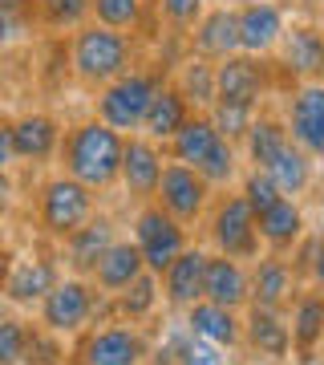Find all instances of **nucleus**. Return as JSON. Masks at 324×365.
Here are the masks:
<instances>
[{"instance_id":"1","label":"nucleus","mask_w":324,"mask_h":365,"mask_svg":"<svg viewBox=\"0 0 324 365\" xmlns=\"http://www.w3.org/2000/svg\"><path fill=\"white\" fill-rule=\"evenodd\" d=\"M122 143H126V134L110 130L98 118H85V122H78V126H69L61 134L57 163H61V170L69 179H78L81 187H90L98 195V191H110L117 182Z\"/></svg>"},{"instance_id":"2","label":"nucleus","mask_w":324,"mask_h":365,"mask_svg":"<svg viewBox=\"0 0 324 365\" xmlns=\"http://www.w3.org/2000/svg\"><path fill=\"white\" fill-rule=\"evenodd\" d=\"M69 69L81 86L102 90L114 78H122L126 69H134V37L105 29L98 21H85L69 37Z\"/></svg>"},{"instance_id":"3","label":"nucleus","mask_w":324,"mask_h":365,"mask_svg":"<svg viewBox=\"0 0 324 365\" xmlns=\"http://www.w3.org/2000/svg\"><path fill=\"white\" fill-rule=\"evenodd\" d=\"M162 69H126L122 78H114L110 86L98 90V102H93V118L105 122L110 130L117 134H138L146 118V106L162 86Z\"/></svg>"},{"instance_id":"4","label":"nucleus","mask_w":324,"mask_h":365,"mask_svg":"<svg viewBox=\"0 0 324 365\" xmlns=\"http://www.w3.org/2000/svg\"><path fill=\"white\" fill-rule=\"evenodd\" d=\"M93 211H98V195H93L90 187H81L78 179H69V175H49V179L41 182L37 191V227L41 235H49L61 244L69 232H78L81 223L90 220Z\"/></svg>"},{"instance_id":"5","label":"nucleus","mask_w":324,"mask_h":365,"mask_svg":"<svg viewBox=\"0 0 324 365\" xmlns=\"http://www.w3.org/2000/svg\"><path fill=\"white\" fill-rule=\"evenodd\" d=\"M37 309H41V329H49L53 337H73V333H81L98 317L102 292L85 276H61L45 292V300H41Z\"/></svg>"},{"instance_id":"6","label":"nucleus","mask_w":324,"mask_h":365,"mask_svg":"<svg viewBox=\"0 0 324 365\" xmlns=\"http://www.w3.org/2000/svg\"><path fill=\"white\" fill-rule=\"evenodd\" d=\"M134 248L142 252L146 272L162 276L167 264L187 248V227L179 220H170L158 203H142V211L134 215Z\"/></svg>"},{"instance_id":"7","label":"nucleus","mask_w":324,"mask_h":365,"mask_svg":"<svg viewBox=\"0 0 324 365\" xmlns=\"http://www.w3.org/2000/svg\"><path fill=\"white\" fill-rule=\"evenodd\" d=\"M150 203H158L170 220H179L182 227H187V223L203 220V211H207V203H211V187L194 167H182V163H170L167 158V163H162L158 191H155Z\"/></svg>"},{"instance_id":"8","label":"nucleus","mask_w":324,"mask_h":365,"mask_svg":"<svg viewBox=\"0 0 324 365\" xmlns=\"http://www.w3.org/2000/svg\"><path fill=\"white\" fill-rule=\"evenodd\" d=\"M211 240L219 256L231 260H256L259 256V232H256V211L244 203V195H223L211 211Z\"/></svg>"},{"instance_id":"9","label":"nucleus","mask_w":324,"mask_h":365,"mask_svg":"<svg viewBox=\"0 0 324 365\" xmlns=\"http://www.w3.org/2000/svg\"><path fill=\"white\" fill-rule=\"evenodd\" d=\"M162 163H167V150H162L158 143H150L146 134H126V143H122L117 182L126 187L130 199L150 203L155 191H158V179H162Z\"/></svg>"},{"instance_id":"10","label":"nucleus","mask_w":324,"mask_h":365,"mask_svg":"<svg viewBox=\"0 0 324 365\" xmlns=\"http://www.w3.org/2000/svg\"><path fill=\"white\" fill-rule=\"evenodd\" d=\"M284 130L308 158H324V81H304L288 98Z\"/></svg>"},{"instance_id":"11","label":"nucleus","mask_w":324,"mask_h":365,"mask_svg":"<svg viewBox=\"0 0 324 365\" xmlns=\"http://www.w3.org/2000/svg\"><path fill=\"white\" fill-rule=\"evenodd\" d=\"M81 365H142L146 361V337L130 321L93 329L78 349Z\"/></svg>"},{"instance_id":"12","label":"nucleus","mask_w":324,"mask_h":365,"mask_svg":"<svg viewBox=\"0 0 324 365\" xmlns=\"http://www.w3.org/2000/svg\"><path fill=\"white\" fill-rule=\"evenodd\" d=\"M263 90H268V69L259 66V57H251V53H231V57L215 61V98L259 110Z\"/></svg>"},{"instance_id":"13","label":"nucleus","mask_w":324,"mask_h":365,"mask_svg":"<svg viewBox=\"0 0 324 365\" xmlns=\"http://www.w3.org/2000/svg\"><path fill=\"white\" fill-rule=\"evenodd\" d=\"M117 240V223L105 211H93L90 220L81 223L78 232H69L61 240V260L73 276H90L93 264L102 260V252Z\"/></svg>"},{"instance_id":"14","label":"nucleus","mask_w":324,"mask_h":365,"mask_svg":"<svg viewBox=\"0 0 324 365\" xmlns=\"http://www.w3.org/2000/svg\"><path fill=\"white\" fill-rule=\"evenodd\" d=\"M235 25H239V53L263 57L280 45L288 21L284 9L272 4V0H247L244 9H235Z\"/></svg>"},{"instance_id":"15","label":"nucleus","mask_w":324,"mask_h":365,"mask_svg":"<svg viewBox=\"0 0 324 365\" xmlns=\"http://www.w3.org/2000/svg\"><path fill=\"white\" fill-rule=\"evenodd\" d=\"M9 126H13L16 163H49V158H57L65 126L49 114V110H28V114L13 118Z\"/></svg>"},{"instance_id":"16","label":"nucleus","mask_w":324,"mask_h":365,"mask_svg":"<svg viewBox=\"0 0 324 365\" xmlns=\"http://www.w3.org/2000/svg\"><path fill=\"white\" fill-rule=\"evenodd\" d=\"M57 280H61V264L53 260V256H21V260H13V272L4 280L0 297L9 300V304H16V309H33V304L45 300V292Z\"/></svg>"},{"instance_id":"17","label":"nucleus","mask_w":324,"mask_h":365,"mask_svg":"<svg viewBox=\"0 0 324 365\" xmlns=\"http://www.w3.org/2000/svg\"><path fill=\"white\" fill-rule=\"evenodd\" d=\"M247 284H251V292H247V304H259V309H280L284 313L288 304H292V297H296V268L284 260V256H263V260H256V268L247 272Z\"/></svg>"},{"instance_id":"18","label":"nucleus","mask_w":324,"mask_h":365,"mask_svg":"<svg viewBox=\"0 0 324 365\" xmlns=\"http://www.w3.org/2000/svg\"><path fill=\"white\" fill-rule=\"evenodd\" d=\"M280 66L300 81H324V33L316 25H292L280 37Z\"/></svg>"},{"instance_id":"19","label":"nucleus","mask_w":324,"mask_h":365,"mask_svg":"<svg viewBox=\"0 0 324 365\" xmlns=\"http://www.w3.org/2000/svg\"><path fill=\"white\" fill-rule=\"evenodd\" d=\"M203 268H207V252L191 248V244L167 264V272L158 276V288L170 309H191L194 300H203Z\"/></svg>"},{"instance_id":"20","label":"nucleus","mask_w":324,"mask_h":365,"mask_svg":"<svg viewBox=\"0 0 324 365\" xmlns=\"http://www.w3.org/2000/svg\"><path fill=\"white\" fill-rule=\"evenodd\" d=\"M146 272L142 264V252L134 248V240H114L110 248L102 252V260L93 264V272L85 276L102 297H117L126 284H134L138 276Z\"/></svg>"},{"instance_id":"21","label":"nucleus","mask_w":324,"mask_h":365,"mask_svg":"<svg viewBox=\"0 0 324 365\" xmlns=\"http://www.w3.org/2000/svg\"><path fill=\"white\" fill-rule=\"evenodd\" d=\"M191 33V53L203 61H223L239 53V25H235V9H211L194 21Z\"/></svg>"},{"instance_id":"22","label":"nucleus","mask_w":324,"mask_h":365,"mask_svg":"<svg viewBox=\"0 0 324 365\" xmlns=\"http://www.w3.org/2000/svg\"><path fill=\"white\" fill-rule=\"evenodd\" d=\"M247 268L244 260H231V256H207V268H203V300H215L223 309L239 313L247 304Z\"/></svg>"},{"instance_id":"23","label":"nucleus","mask_w":324,"mask_h":365,"mask_svg":"<svg viewBox=\"0 0 324 365\" xmlns=\"http://www.w3.org/2000/svg\"><path fill=\"white\" fill-rule=\"evenodd\" d=\"M244 341L251 345V353L259 357H288L292 353V333H288V317L280 309H259L247 304V321H244Z\"/></svg>"},{"instance_id":"24","label":"nucleus","mask_w":324,"mask_h":365,"mask_svg":"<svg viewBox=\"0 0 324 365\" xmlns=\"http://www.w3.org/2000/svg\"><path fill=\"white\" fill-rule=\"evenodd\" d=\"M256 232H259V244H268L276 256H284L300 244V235H304V211H300L296 199L280 195L268 211H259L256 215Z\"/></svg>"},{"instance_id":"25","label":"nucleus","mask_w":324,"mask_h":365,"mask_svg":"<svg viewBox=\"0 0 324 365\" xmlns=\"http://www.w3.org/2000/svg\"><path fill=\"white\" fill-rule=\"evenodd\" d=\"M182 313H187V333L211 341L219 349H235L244 341V321L231 309L215 304V300H194L191 309H182Z\"/></svg>"},{"instance_id":"26","label":"nucleus","mask_w":324,"mask_h":365,"mask_svg":"<svg viewBox=\"0 0 324 365\" xmlns=\"http://www.w3.org/2000/svg\"><path fill=\"white\" fill-rule=\"evenodd\" d=\"M194 110L187 106V98L174 90V81H162L158 93L150 98V106H146V118H142V126H138V134H146V138L158 143V146H167L170 138H174V130H179Z\"/></svg>"},{"instance_id":"27","label":"nucleus","mask_w":324,"mask_h":365,"mask_svg":"<svg viewBox=\"0 0 324 365\" xmlns=\"http://www.w3.org/2000/svg\"><path fill=\"white\" fill-rule=\"evenodd\" d=\"M215 143H219V130L211 126V118H207V114H191V118L179 126V130H174V138H170L162 150H167L170 163L199 167V163L211 155V146H215Z\"/></svg>"},{"instance_id":"28","label":"nucleus","mask_w":324,"mask_h":365,"mask_svg":"<svg viewBox=\"0 0 324 365\" xmlns=\"http://www.w3.org/2000/svg\"><path fill=\"white\" fill-rule=\"evenodd\" d=\"M288 333H292V349L308 361L316 345L324 341V292H300L296 304H292Z\"/></svg>"},{"instance_id":"29","label":"nucleus","mask_w":324,"mask_h":365,"mask_svg":"<svg viewBox=\"0 0 324 365\" xmlns=\"http://www.w3.org/2000/svg\"><path fill=\"white\" fill-rule=\"evenodd\" d=\"M312 163H316V158H308L296 143H292V138H288V146L263 170L272 175V182H276V191H280V195L296 199V195H304V191L312 187Z\"/></svg>"},{"instance_id":"30","label":"nucleus","mask_w":324,"mask_h":365,"mask_svg":"<svg viewBox=\"0 0 324 365\" xmlns=\"http://www.w3.org/2000/svg\"><path fill=\"white\" fill-rule=\"evenodd\" d=\"M174 90L187 98L194 114H207L215 106V61H203V57H187L179 66V78H174Z\"/></svg>"},{"instance_id":"31","label":"nucleus","mask_w":324,"mask_h":365,"mask_svg":"<svg viewBox=\"0 0 324 365\" xmlns=\"http://www.w3.org/2000/svg\"><path fill=\"white\" fill-rule=\"evenodd\" d=\"M284 146H288V130H284L280 118H272V114L251 118V126H247V134H244V150H247V163H251V167L263 170Z\"/></svg>"},{"instance_id":"32","label":"nucleus","mask_w":324,"mask_h":365,"mask_svg":"<svg viewBox=\"0 0 324 365\" xmlns=\"http://www.w3.org/2000/svg\"><path fill=\"white\" fill-rule=\"evenodd\" d=\"M90 4L93 0H33V13H37L41 29L53 33H73L90 21Z\"/></svg>"},{"instance_id":"33","label":"nucleus","mask_w":324,"mask_h":365,"mask_svg":"<svg viewBox=\"0 0 324 365\" xmlns=\"http://www.w3.org/2000/svg\"><path fill=\"white\" fill-rule=\"evenodd\" d=\"M158 297H162V292H158V276L155 272H142L134 284H126L114 297V309H117V317H126L130 325H134V321H142V317L155 313Z\"/></svg>"},{"instance_id":"34","label":"nucleus","mask_w":324,"mask_h":365,"mask_svg":"<svg viewBox=\"0 0 324 365\" xmlns=\"http://www.w3.org/2000/svg\"><path fill=\"white\" fill-rule=\"evenodd\" d=\"M90 21L117 33H134L146 21V0H93L90 4Z\"/></svg>"},{"instance_id":"35","label":"nucleus","mask_w":324,"mask_h":365,"mask_svg":"<svg viewBox=\"0 0 324 365\" xmlns=\"http://www.w3.org/2000/svg\"><path fill=\"white\" fill-rule=\"evenodd\" d=\"M207 118H211V126L219 130V138H227V143H244V134H247V126H251L256 110H251V106L215 98V106L207 110Z\"/></svg>"},{"instance_id":"36","label":"nucleus","mask_w":324,"mask_h":365,"mask_svg":"<svg viewBox=\"0 0 324 365\" xmlns=\"http://www.w3.org/2000/svg\"><path fill=\"white\" fill-rule=\"evenodd\" d=\"M199 175L207 179V187H227V182L239 175V155H235V143H227V138H219V143L211 146V155L199 163Z\"/></svg>"},{"instance_id":"37","label":"nucleus","mask_w":324,"mask_h":365,"mask_svg":"<svg viewBox=\"0 0 324 365\" xmlns=\"http://www.w3.org/2000/svg\"><path fill=\"white\" fill-rule=\"evenodd\" d=\"M28 321L21 317H4L0 321V365H25V349H28Z\"/></svg>"},{"instance_id":"38","label":"nucleus","mask_w":324,"mask_h":365,"mask_svg":"<svg viewBox=\"0 0 324 365\" xmlns=\"http://www.w3.org/2000/svg\"><path fill=\"white\" fill-rule=\"evenodd\" d=\"M174 365H227V361H223L219 345L194 337V333H179V345H174Z\"/></svg>"},{"instance_id":"39","label":"nucleus","mask_w":324,"mask_h":365,"mask_svg":"<svg viewBox=\"0 0 324 365\" xmlns=\"http://www.w3.org/2000/svg\"><path fill=\"white\" fill-rule=\"evenodd\" d=\"M239 195H244V203L259 215V211H268L276 199H280V191H276V182H272V175H268V170L251 167V170L244 175V187H239Z\"/></svg>"},{"instance_id":"40","label":"nucleus","mask_w":324,"mask_h":365,"mask_svg":"<svg viewBox=\"0 0 324 365\" xmlns=\"http://www.w3.org/2000/svg\"><path fill=\"white\" fill-rule=\"evenodd\" d=\"M25 365H61V341L49 329H28Z\"/></svg>"},{"instance_id":"41","label":"nucleus","mask_w":324,"mask_h":365,"mask_svg":"<svg viewBox=\"0 0 324 365\" xmlns=\"http://www.w3.org/2000/svg\"><path fill=\"white\" fill-rule=\"evenodd\" d=\"M170 29H191L203 16V0H155Z\"/></svg>"},{"instance_id":"42","label":"nucleus","mask_w":324,"mask_h":365,"mask_svg":"<svg viewBox=\"0 0 324 365\" xmlns=\"http://www.w3.org/2000/svg\"><path fill=\"white\" fill-rule=\"evenodd\" d=\"M300 264L312 272V284L324 292V235H316V240H308V244H304V252H300Z\"/></svg>"},{"instance_id":"43","label":"nucleus","mask_w":324,"mask_h":365,"mask_svg":"<svg viewBox=\"0 0 324 365\" xmlns=\"http://www.w3.org/2000/svg\"><path fill=\"white\" fill-rule=\"evenodd\" d=\"M25 33H28V29L21 25V21H13V16L0 9V53H9V49L16 45V41L25 37Z\"/></svg>"},{"instance_id":"44","label":"nucleus","mask_w":324,"mask_h":365,"mask_svg":"<svg viewBox=\"0 0 324 365\" xmlns=\"http://www.w3.org/2000/svg\"><path fill=\"white\" fill-rule=\"evenodd\" d=\"M16 207V182H13V170H0V220H9Z\"/></svg>"},{"instance_id":"45","label":"nucleus","mask_w":324,"mask_h":365,"mask_svg":"<svg viewBox=\"0 0 324 365\" xmlns=\"http://www.w3.org/2000/svg\"><path fill=\"white\" fill-rule=\"evenodd\" d=\"M16 167V150H13V126L0 122V170H13Z\"/></svg>"},{"instance_id":"46","label":"nucleus","mask_w":324,"mask_h":365,"mask_svg":"<svg viewBox=\"0 0 324 365\" xmlns=\"http://www.w3.org/2000/svg\"><path fill=\"white\" fill-rule=\"evenodd\" d=\"M13 260H16L13 252L0 248V292H4V280H9V272H13Z\"/></svg>"},{"instance_id":"47","label":"nucleus","mask_w":324,"mask_h":365,"mask_svg":"<svg viewBox=\"0 0 324 365\" xmlns=\"http://www.w3.org/2000/svg\"><path fill=\"white\" fill-rule=\"evenodd\" d=\"M4 317H9V300L0 297V321H4Z\"/></svg>"},{"instance_id":"48","label":"nucleus","mask_w":324,"mask_h":365,"mask_svg":"<svg viewBox=\"0 0 324 365\" xmlns=\"http://www.w3.org/2000/svg\"><path fill=\"white\" fill-rule=\"evenodd\" d=\"M316 29H320V33H324V4H320V21H316Z\"/></svg>"},{"instance_id":"49","label":"nucleus","mask_w":324,"mask_h":365,"mask_svg":"<svg viewBox=\"0 0 324 365\" xmlns=\"http://www.w3.org/2000/svg\"><path fill=\"white\" fill-rule=\"evenodd\" d=\"M244 365H259V361H244Z\"/></svg>"}]
</instances>
